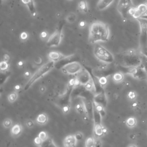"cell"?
<instances>
[{"instance_id":"94428289","label":"cell","mask_w":147,"mask_h":147,"mask_svg":"<svg viewBox=\"0 0 147 147\" xmlns=\"http://www.w3.org/2000/svg\"><path fill=\"white\" fill-rule=\"evenodd\" d=\"M69 1H71V0H69Z\"/></svg>"},{"instance_id":"60d3db41","label":"cell","mask_w":147,"mask_h":147,"mask_svg":"<svg viewBox=\"0 0 147 147\" xmlns=\"http://www.w3.org/2000/svg\"><path fill=\"white\" fill-rule=\"evenodd\" d=\"M93 147H102V142L99 138H97L95 140Z\"/></svg>"},{"instance_id":"b9f144b4","label":"cell","mask_w":147,"mask_h":147,"mask_svg":"<svg viewBox=\"0 0 147 147\" xmlns=\"http://www.w3.org/2000/svg\"><path fill=\"white\" fill-rule=\"evenodd\" d=\"M26 125L28 128H33L34 126V123L32 120H28L26 122Z\"/></svg>"},{"instance_id":"6f0895ef","label":"cell","mask_w":147,"mask_h":147,"mask_svg":"<svg viewBox=\"0 0 147 147\" xmlns=\"http://www.w3.org/2000/svg\"><path fill=\"white\" fill-rule=\"evenodd\" d=\"M141 18H142V19H146L147 20V15H145L142 16L141 17Z\"/></svg>"},{"instance_id":"d6986e66","label":"cell","mask_w":147,"mask_h":147,"mask_svg":"<svg viewBox=\"0 0 147 147\" xmlns=\"http://www.w3.org/2000/svg\"><path fill=\"white\" fill-rule=\"evenodd\" d=\"M23 130V126L20 124H16L13 125L11 129V133L13 137H18L21 135Z\"/></svg>"},{"instance_id":"ee69618b","label":"cell","mask_w":147,"mask_h":147,"mask_svg":"<svg viewBox=\"0 0 147 147\" xmlns=\"http://www.w3.org/2000/svg\"><path fill=\"white\" fill-rule=\"evenodd\" d=\"M75 77L72 78L68 82V86L71 88H74L75 86Z\"/></svg>"},{"instance_id":"4fadbf2b","label":"cell","mask_w":147,"mask_h":147,"mask_svg":"<svg viewBox=\"0 0 147 147\" xmlns=\"http://www.w3.org/2000/svg\"><path fill=\"white\" fill-rule=\"evenodd\" d=\"M114 1L115 0H98L97 4V8L100 11H105L111 5Z\"/></svg>"},{"instance_id":"7402d4cb","label":"cell","mask_w":147,"mask_h":147,"mask_svg":"<svg viewBox=\"0 0 147 147\" xmlns=\"http://www.w3.org/2000/svg\"><path fill=\"white\" fill-rule=\"evenodd\" d=\"M78 11L82 13H86L88 12L89 7L88 4L86 0H81L78 5Z\"/></svg>"},{"instance_id":"c3c4849f","label":"cell","mask_w":147,"mask_h":147,"mask_svg":"<svg viewBox=\"0 0 147 147\" xmlns=\"http://www.w3.org/2000/svg\"><path fill=\"white\" fill-rule=\"evenodd\" d=\"M128 97L131 99H134L136 98V94L133 91H130L128 93Z\"/></svg>"},{"instance_id":"d6a6232c","label":"cell","mask_w":147,"mask_h":147,"mask_svg":"<svg viewBox=\"0 0 147 147\" xmlns=\"http://www.w3.org/2000/svg\"><path fill=\"white\" fill-rule=\"evenodd\" d=\"M95 139L94 137H89L85 141V147H93Z\"/></svg>"},{"instance_id":"681fc988","label":"cell","mask_w":147,"mask_h":147,"mask_svg":"<svg viewBox=\"0 0 147 147\" xmlns=\"http://www.w3.org/2000/svg\"><path fill=\"white\" fill-rule=\"evenodd\" d=\"M47 90V88L45 86H40L39 87V91L40 92V93L42 94H44Z\"/></svg>"},{"instance_id":"bcb514c9","label":"cell","mask_w":147,"mask_h":147,"mask_svg":"<svg viewBox=\"0 0 147 147\" xmlns=\"http://www.w3.org/2000/svg\"><path fill=\"white\" fill-rule=\"evenodd\" d=\"M10 56L7 54H5L3 56V58H2V60L3 61H5V62H9V61L10 60Z\"/></svg>"},{"instance_id":"db71d44e","label":"cell","mask_w":147,"mask_h":147,"mask_svg":"<svg viewBox=\"0 0 147 147\" xmlns=\"http://www.w3.org/2000/svg\"><path fill=\"white\" fill-rule=\"evenodd\" d=\"M47 36V33L46 32H43L41 34V37L42 38H46Z\"/></svg>"},{"instance_id":"e575fe53","label":"cell","mask_w":147,"mask_h":147,"mask_svg":"<svg viewBox=\"0 0 147 147\" xmlns=\"http://www.w3.org/2000/svg\"><path fill=\"white\" fill-rule=\"evenodd\" d=\"M141 66L144 68V70L147 72V57L141 54Z\"/></svg>"},{"instance_id":"44dd1931","label":"cell","mask_w":147,"mask_h":147,"mask_svg":"<svg viewBox=\"0 0 147 147\" xmlns=\"http://www.w3.org/2000/svg\"><path fill=\"white\" fill-rule=\"evenodd\" d=\"M48 117L46 113H42L39 114L36 119V121L37 124H38L40 125H43L46 124L48 122Z\"/></svg>"},{"instance_id":"816d5d0a","label":"cell","mask_w":147,"mask_h":147,"mask_svg":"<svg viewBox=\"0 0 147 147\" xmlns=\"http://www.w3.org/2000/svg\"><path fill=\"white\" fill-rule=\"evenodd\" d=\"M86 22L84 21H81V22L79 23V27H81V28H84V27L86 26Z\"/></svg>"},{"instance_id":"83f0119b","label":"cell","mask_w":147,"mask_h":147,"mask_svg":"<svg viewBox=\"0 0 147 147\" xmlns=\"http://www.w3.org/2000/svg\"><path fill=\"white\" fill-rule=\"evenodd\" d=\"M18 97H19L18 93L14 91L8 95V100L10 103H13L17 99Z\"/></svg>"},{"instance_id":"8fae6325","label":"cell","mask_w":147,"mask_h":147,"mask_svg":"<svg viewBox=\"0 0 147 147\" xmlns=\"http://www.w3.org/2000/svg\"><path fill=\"white\" fill-rule=\"evenodd\" d=\"M77 77L79 80L81 85L83 86L86 85L91 79L89 73L87 71H83V70L78 74Z\"/></svg>"},{"instance_id":"52a82bcc","label":"cell","mask_w":147,"mask_h":147,"mask_svg":"<svg viewBox=\"0 0 147 147\" xmlns=\"http://www.w3.org/2000/svg\"><path fill=\"white\" fill-rule=\"evenodd\" d=\"M133 7L132 0H119L117 4V10L124 19H126L128 11Z\"/></svg>"},{"instance_id":"6125c7cd","label":"cell","mask_w":147,"mask_h":147,"mask_svg":"<svg viewBox=\"0 0 147 147\" xmlns=\"http://www.w3.org/2000/svg\"><path fill=\"white\" fill-rule=\"evenodd\" d=\"M146 79H147V78H146Z\"/></svg>"},{"instance_id":"ffe728a7","label":"cell","mask_w":147,"mask_h":147,"mask_svg":"<svg viewBox=\"0 0 147 147\" xmlns=\"http://www.w3.org/2000/svg\"><path fill=\"white\" fill-rule=\"evenodd\" d=\"M140 52L147 57V38H140Z\"/></svg>"},{"instance_id":"e0dca14e","label":"cell","mask_w":147,"mask_h":147,"mask_svg":"<svg viewBox=\"0 0 147 147\" xmlns=\"http://www.w3.org/2000/svg\"><path fill=\"white\" fill-rule=\"evenodd\" d=\"M103 126L101 123H94V128H93V134L94 136L96 138H99L103 136Z\"/></svg>"},{"instance_id":"ac0fdd59","label":"cell","mask_w":147,"mask_h":147,"mask_svg":"<svg viewBox=\"0 0 147 147\" xmlns=\"http://www.w3.org/2000/svg\"><path fill=\"white\" fill-rule=\"evenodd\" d=\"M74 55H71L69 56H66L64 59L60 60L58 62L55 63V67H56L58 68H62L63 66L67 64L68 63L72 62V60L74 58Z\"/></svg>"},{"instance_id":"5bb4252c","label":"cell","mask_w":147,"mask_h":147,"mask_svg":"<svg viewBox=\"0 0 147 147\" xmlns=\"http://www.w3.org/2000/svg\"><path fill=\"white\" fill-rule=\"evenodd\" d=\"M66 56H65L63 54L57 51H51L49 52L48 55V58L50 60L54 62L55 63L59 62L60 60L64 59Z\"/></svg>"},{"instance_id":"9a60e30c","label":"cell","mask_w":147,"mask_h":147,"mask_svg":"<svg viewBox=\"0 0 147 147\" xmlns=\"http://www.w3.org/2000/svg\"><path fill=\"white\" fill-rule=\"evenodd\" d=\"M21 2L26 6L32 16H37V11L33 0H21Z\"/></svg>"},{"instance_id":"277c9868","label":"cell","mask_w":147,"mask_h":147,"mask_svg":"<svg viewBox=\"0 0 147 147\" xmlns=\"http://www.w3.org/2000/svg\"><path fill=\"white\" fill-rule=\"evenodd\" d=\"M95 57L101 62L105 64H111L115 61L113 55L108 50L100 44H97L94 48Z\"/></svg>"},{"instance_id":"603a6c76","label":"cell","mask_w":147,"mask_h":147,"mask_svg":"<svg viewBox=\"0 0 147 147\" xmlns=\"http://www.w3.org/2000/svg\"><path fill=\"white\" fill-rule=\"evenodd\" d=\"M124 75L121 72H115L112 76V79L115 83H120L124 81Z\"/></svg>"},{"instance_id":"6da1fadb","label":"cell","mask_w":147,"mask_h":147,"mask_svg":"<svg viewBox=\"0 0 147 147\" xmlns=\"http://www.w3.org/2000/svg\"><path fill=\"white\" fill-rule=\"evenodd\" d=\"M110 31L109 25L102 21L93 22L89 27L88 40L90 44L106 42L110 39Z\"/></svg>"},{"instance_id":"ba28073f","label":"cell","mask_w":147,"mask_h":147,"mask_svg":"<svg viewBox=\"0 0 147 147\" xmlns=\"http://www.w3.org/2000/svg\"><path fill=\"white\" fill-rule=\"evenodd\" d=\"M147 12V3H143L140 4L137 7H136L134 14L133 15V17L135 19L141 17L145 15Z\"/></svg>"},{"instance_id":"f6af8a7d","label":"cell","mask_w":147,"mask_h":147,"mask_svg":"<svg viewBox=\"0 0 147 147\" xmlns=\"http://www.w3.org/2000/svg\"><path fill=\"white\" fill-rule=\"evenodd\" d=\"M28 37V33L26 32H22L21 34H20V39L22 40H25L27 39Z\"/></svg>"},{"instance_id":"680465c9","label":"cell","mask_w":147,"mask_h":147,"mask_svg":"<svg viewBox=\"0 0 147 147\" xmlns=\"http://www.w3.org/2000/svg\"><path fill=\"white\" fill-rule=\"evenodd\" d=\"M128 147H137L136 145H134V144H131L130 145H129Z\"/></svg>"},{"instance_id":"d590c367","label":"cell","mask_w":147,"mask_h":147,"mask_svg":"<svg viewBox=\"0 0 147 147\" xmlns=\"http://www.w3.org/2000/svg\"><path fill=\"white\" fill-rule=\"evenodd\" d=\"M38 136L43 141H47L48 139V134L45 131H42L40 132L39 134H38Z\"/></svg>"},{"instance_id":"8992f818","label":"cell","mask_w":147,"mask_h":147,"mask_svg":"<svg viewBox=\"0 0 147 147\" xmlns=\"http://www.w3.org/2000/svg\"><path fill=\"white\" fill-rule=\"evenodd\" d=\"M61 70L64 74L75 75L83 70V67L78 62L74 61L63 66Z\"/></svg>"},{"instance_id":"f5cc1de1","label":"cell","mask_w":147,"mask_h":147,"mask_svg":"<svg viewBox=\"0 0 147 147\" xmlns=\"http://www.w3.org/2000/svg\"><path fill=\"white\" fill-rule=\"evenodd\" d=\"M90 118L89 117V116L87 115H85V116H83V120L85 121V122H87V121H89V119Z\"/></svg>"},{"instance_id":"cb8c5ba5","label":"cell","mask_w":147,"mask_h":147,"mask_svg":"<svg viewBox=\"0 0 147 147\" xmlns=\"http://www.w3.org/2000/svg\"><path fill=\"white\" fill-rule=\"evenodd\" d=\"M75 109L77 111V112L80 115H86L85 107L82 101L75 105Z\"/></svg>"},{"instance_id":"11a10c76","label":"cell","mask_w":147,"mask_h":147,"mask_svg":"<svg viewBox=\"0 0 147 147\" xmlns=\"http://www.w3.org/2000/svg\"><path fill=\"white\" fill-rule=\"evenodd\" d=\"M103 134L104 135H106L107 134V129L105 126H103Z\"/></svg>"},{"instance_id":"f907efd6","label":"cell","mask_w":147,"mask_h":147,"mask_svg":"<svg viewBox=\"0 0 147 147\" xmlns=\"http://www.w3.org/2000/svg\"><path fill=\"white\" fill-rule=\"evenodd\" d=\"M25 66V62L23 60H20L19 62H18L17 63V66L19 68H23Z\"/></svg>"},{"instance_id":"7dc6e473","label":"cell","mask_w":147,"mask_h":147,"mask_svg":"<svg viewBox=\"0 0 147 147\" xmlns=\"http://www.w3.org/2000/svg\"><path fill=\"white\" fill-rule=\"evenodd\" d=\"M13 89H14V91H16V92L18 93V92H19L20 91H21V90L22 89V86H21L20 85L17 84V85H16L14 86Z\"/></svg>"},{"instance_id":"f1b7e54d","label":"cell","mask_w":147,"mask_h":147,"mask_svg":"<svg viewBox=\"0 0 147 147\" xmlns=\"http://www.w3.org/2000/svg\"><path fill=\"white\" fill-rule=\"evenodd\" d=\"M98 83L99 84V85L103 88L104 87H105L108 83V78L107 76H102L98 78Z\"/></svg>"},{"instance_id":"f546056e","label":"cell","mask_w":147,"mask_h":147,"mask_svg":"<svg viewBox=\"0 0 147 147\" xmlns=\"http://www.w3.org/2000/svg\"><path fill=\"white\" fill-rule=\"evenodd\" d=\"M10 67V65L8 62L2 60L0 63V70L1 72H7L8 71Z\"/></svg>"},{"instance_id":"3957f363","label":"cell","mask_w":147,"mask_h":147,"mask_svg":"<svg viewBox=\"0 0 147 147\" xmlns=\"http://www.w3.org/2000/svg\"><path fill=\"white\" fill-rule=\"evenodd\" d=\"M122 62L125 67H139L141 65V54L134 50H129L122 54Z\"/></svg>"},{"instance_id":"2e32d148","label":"cell","mask_w":147,"mask_h":147,"mask_svg":"<svg viewBox=\"0 0 147 147\" xmlns=\"http://www.w3.org/2000/svg\"><path fill=\"white\" fill-rule=\"evenodd\" d=\"M94 102L101 104L105 107L107 104V100L104 92L102 91L101 93H97L94 98Z\"/></svg>"},{"instance_id":"4dcf8cb0","label":"cell","mask_w":147,"mask_h":147,"mask_svg":"<svg viewBox=\"0 0 147 147\" xmlns=\"http://www.w3.org/2000/svg\"><path fill=\"white\" fill-rule=\"evenodd\" d=\"M126 125L129 128H133L136 124V120L134 117H129L126 121Z\"/></svg>"},{"instance_id":"9f6ffc18","label":"cell","mask_w":147,"mask_h":147,"mask_svg":"<svg viewBox=\"0 0 147 147\" xmlns=\"http://www.w3.org/2000/svg\"><path fill=\"white\" fill-rule=\"evenodd\" d=\"M130 138L132 140H133L134 138H135V136L134 134H130Z\"/></svg>"},{"instance_id":"484cf974","label":"cell","mask_w":147,"mask_h":147,"mask_svg":"<svg viewBox=\"0 0 147 147\" xmlns=\"http://www.w3.org/2000/svg\"><path fill=\"white\" fill-rule=\"evenodd\" d=\"M93 103H94V108L96 109L97 111L98 112L101 114V115L102 116V117H104L106 116V111L105 109V107L101 104L96 103L94 102H93Z\"/></svg>"},{"instance_id":"7c38bea8","label":"cell","mask_w":147,"mask_h":147,"mask_svg":"<svg viewBox=\"0 0 147 147\" xmlns=\"http://www.w3.org/2000/svg\"><path fill=\"white\" fill-rule=\"evenodd\" d=\"M133 77L135 78L141 79V80L146 79V78H147V72L144 70V68L141 66H140L139 67H137L136 72L134 74V75H133Z\"/></svg>"},{"instance_id":"9c48e42d","label":"cell","mask_w":147,"mask_h":147,"mask_svg":"<svg viewBox=\"0 0 147 147\" xmlns=\"http://www.w3.org/2000/svg\"><path fill=\"white\" fill-rule=\"evenodd\" d=\"M140 27V38H147V20L142 18H138L136 19Z\"/></svg>"},{"instance_id":"1f68e13d","label":"cell","mask_w":147,"mask_h":147,"mask_svg":"<svg viewBox=\"0 0 147 147\" xmlns=\"http://www.w3.org/2000/svg\"><path fill=\"white\" fill-rule=\"evenodd\" d=\"M41 147H58L56 145L52 139H48L47 141L43 142Z\"/></svg>"},{"instance_id":"30bf717a","label":"cell","mask_w":147,"mask_h":147,"mask_svg":"<svg viewBox=\"0 0 147 147\" xmlns=\"http://www.w3.org/2000/svg\"><path fill=\"white\" fill-rule=\"evenodd\" d=\"M77 140L74 135H68L65 137L63 141L64 147H75L77 144Z\"/></svg>"},{"instance_id":"f35d334b","label":"cell","mask_w":147,"mask_h":147,"mask_svg":"<svg viewBox=\"0 0 147 147\" xmlns=\"http://www.w3.org/2000/svg\"><path fill=\"white\" fill-rule=\"evenodd\" d=\"M43 63V59L40 56H38L36 58L34 59V63L36 64V65H38V66H39V65H41V64H42Z\"/></svg>"},{"instance_id":"836d02e7","label":"cell","mask_w":147,"mask_h":147,"mask_svg":"<svg viewBox=\"0 0 147 147\" xmlns=\"http://www.w3.org/2000/svg\"><path fill=\"white\" fill-rule=\"evenodd\" d=\"M12 125H13V122L12 120L10 119H6L3 121V125L5 128H7V129L10 128L12 126Z\"/></svg>"},{"instance_id":"7bdbcfd3","label":"cell","mask_w":147,"mask_h":147,"mask_svg":"<svg viewBox=\"0 0 147 147\" xmlns=\"http://www.w3.org/2000/svg\"><path fill=\"white\" fill-rule=\"evenodd\" d=\"M24 77L26 79L28 78H30V77H32V73L29 70H26L24 72Z\"/></svg>"},{"instance_id":"74e56055","label":"cell","mask_w":147,"mask_h":147,"mask_svg":"<svg viewBox=\"0 0 147 147\" xmlns=\"http://www.w3.org/2000/svg\"><path fill=\"white\" fill-rule=\"evenodd\" d=\"M62 109V111H63V113L67 114L69 113L70 110V106L68 104H64L63 105Z\"/></svg>"},{"instance_id":"ab89813d","label":"cell","mask_w":147,"mask_h":147,"mask_svg":"<svg viewBox=\"0 0 147 147\" xmlns=\"http://www.w3.org/2000/svg\"><path fill=\"white\" fill-rule=\"evenodd\" d=\"M76 139L77 141H81L83 138V134L82 133L78 132H77L75 134H74Z\"/></svg>"},{"instance_id":"4316f807","label":"cell","mask_w":147,"mask_h":147,"mask_svg":"<svg viewBox=\"0 0 147 147\" xmlns=\"http://www.w3.org/2000/svg\"><path fill=\"white\" fill-rule=\"evenodd\" d=\"M77 17V15L75 13H70L66 17V21L70 24H72L76 21Z\"/></svg>"},{"instance_id":"7a4b0ae2","label":"cell","mask_w":147,"mask_h":147,"mask_svg":"<svg viewBox=\"0 0 147 147\" xmlns=\"http://www.w3.org/2000/svg\"><path fill=\"white\" fill-rule=\"evenodd\" d=\"M55 63L54 62L50 60L47 63L42 65L38 70H37V71L32 75L30 78H29V81L25 84L24 90H28L36 81H38L46 75L50 71L54 68V67H55Z\"/></svg>"},{"instance_id":"5b68a950","label":"cell","mask_w":147,"mask_h":147,"mask_svg":"<svg viewBox=\"0 0 147 147\" xmlns=\"http://www.w3.org/2000/svg\"><path fill=\"white\" fill-rule=\"evenodd\" d=\"M59 24V26L55 30V31L49 37L47 42V46L48 47H58L60 45L62 38L63 33L62 30L63 27V24Z\"/></svg>"},{"instance_id":"8d00e7d4","label":"cell","mask_w":147,"mask_h":147,"mask_svg":"<svg viewBox=\"0 0 147 147\" xmlns=\"http://www.w3.org/2000/svg\"><path fill=\"white\" fill-rule=\"evenodd\" d=\"M34 143L36 145H37L38 146H42L43 143V141L39 137H36L33 140Z\"/></svg>"},{"instance_id":"91938a15","label":"cell","mask_w":147,"mask_h":147,"mask_svg":"<svg viewBox=\"0 0 147 147\" xmlns=\"http://www.w3.org/2000/svg\"><path fill=\"white\" fill-rule=\"evenodd\" d=\"M145 15H147V12H146V14H145Z\"/></svg>"},{"instance_id":"d4e9b609","label":"cell","mask_w":147,"mask_h":147,"mask_svg":"<svg viewBox=\"0 0 147 147\" xmlns=\"http://www.w3.org/2000/svg\"><path fill=\"white\" fill-rule=\"evenodd\" d=\"M84 87L85 90L90 92L96 91L95 83H94V81L92 79V78L90 79V81H89L86 85H84Z\"/></svg>"}]
</instances>
